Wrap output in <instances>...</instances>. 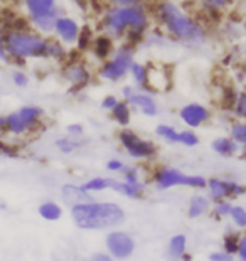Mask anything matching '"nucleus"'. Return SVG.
Listing matches in <instances>:
<instances>
[{"mask_svg": "<svg viewBox=\"0 0 246 261\" xmlns=\"http://www.w3.org/2000/svg\"><path fill=\"white\" fill-rule=\"evenodd\" d=\"M7 135V115H0V138Z\"/></svg>", "mask_w": 246, "mask_h": 261, "instance_id": "nucleus-48", "label": "nucleus"}, {"mask_svg": "<svg viewBox=\"0 0 246 261\" xmlns=\"http://www.w3.org/2000/svg\"><path fill=\"white\" fill-rule=\"evenodd\" d=\"M80 32H81L80 22L68 14H63L56 20L53 36L58 39V41L63 42L66 47L72 49V47H76V42H78V39H80Z\"/></svg>", "mask_w": 246, "mask_h": 261, "instance_id": "nucleus-12", "label": "nucleus"}, {"mask_svg": "<svg viewBox=\"0 0 246 261\" xmlns=\"http://www.w3.org/2000/svg\"><path fill=\"white\" fill-rule=\"evenodd\" d=\"M177 116L186 128L198 130L209 123L212 118V113L206 105L198 103V101H191V103L182 105V107L179 108Z\"/></svg>", "mask_w": 246, "mask_h": 261, "instance_id": "nucleus-11", "label": "nucleus"}, {"mask_svg": "<svg viewBox=\"0 0 246 261\" xmlns=\"http://www.w3.org/2000/svg\"><path fill=\"white\" fill-rule=\"evenodd\" d=\"M121 98H118L116 94H105V96L102 98V101H100V108L103 110V112L110 113L111 110H113L116 105H118Z\"/></svg>", "mask_w": 246, "mask_h": 261, "instance_id": "nucleus-41", "label": "nucleus"}, {"mask_svg": "<svg viewBox=\"0 0 246 261\" xmlns=\"http://www.w3.org/2000/svg\"><path fill=\"white\" fill-rule=\"evenodd\" d=\"M137 90H138V88L133 86V85H123L121 90H120V98L125 99V101H128V99H130L133 94H135Z\"/></svg>", "mask_w": 246, "mask_h": 261, "instance_id": "nucleus-47", "label": "nucleus"}, {"mask_svg": "<svg viewBox=\"0 0 246 261\" xmlns=\"http://www.w3.org/2000/svg\"><path fill=\"white\" fill-rule=\"evenodd\" d=\"M231 0H201V9L206 17H214V15H221Z\"/></svg>", "mask_w": 246, "mask_h": 261, "instance_id": "nucleus-31", "label": "nucleus"}, {"mask_svg": "<svg viewBox=\"0 0 246 261\" xmlns=\"http://www.w3.org/2000/svg\"><path fill=\"white\" fill-rule=\"evenodd\" d=\"M182 261H192V254L191 253H186V254H184V258H182Z\"/></svg>", "mask_w": 246, "mask_h": 261, "instance_id": "nucleus-49", "label": "nucleus"}, {"mask_svg": "<svg viewBox=\"0 0 246 261\" xmlns=\"http://www.w3.org/2000/svg\"><path fill=\"white\" fill-rule=\"evenodd\" d=\"M206 196L211 199V202L219 201H236V199L246 196V186L239 184L238 180L226 179V177H209Z\"/></svg>", "mask_w": 246, "mask_h": 261, "instance_id": "nucleus-10", "label": "nucleus"}, {"mask_svg": "<svg viewBox=\"0 0 246 261\" xmlns=\"http://www.w3.org/2000/svg\"><path fill=\"white\" fill-rule=\"evenodd\" d=\"M116 140H118V145L121 147L123 152L135 162H152L159 155L157 143L150 140V138L142 137L140 133L132 130L130 126L128 128H120Z\"/></svg>", "mask_w": 246, "mask_h": 261, "instance_id": "nucleus-8", "label": "nucleus"}, {"mask_svg": "<svg viewBox=\"0 0 246 261\" xmlns=\"http://www.w3.org/2000/svg\"><path fill=\"white\" fill-rule=\"evenodd\" d=\"M5 39H7V25H5L4 19L0 17V63L12 64L10 63L9 54H7V44H5Z\"/></svg>", "mask_w": 246, "mask_h": 261, "instance_id": "nucleus-36", "label": "nucleus"}, {"mask_svg": "<svg viewBox=\"0 0 246 261\" xmlns=\"http://www.w3.org/2000/svg\"><path fill=\"white\" fill-rule=\"evenodd\" d=\"M10 80H12L14 86L15 88H20V90L27 88V86H29V83H31V77H29V74H27L24 69H15V71H12V76H10Z\"/></svg>", "mask_w": 246, "mask_h": 261, "instance_id": "nucleus-39", "label": "nucleus"}, {"mask_svg": "<svg viewBox=\"0 0 246 261\" xmlns=\"http://www.w3.org/2000/svg\"><path fill=\"white\" fill-rule=\"evenodd\" d=\"M189 251V240L184 232H176L165 244L167 261H182L184 254Z\"/></svg>", "mask_w": 246, "mask_h": 261, "instance_id": "nucleus-19", "label": "nucleus"}, {"mask_svg": "<svg viewBox=\"0 0 246 261\" xmlns=\"http://www.w3.org/2000/svg\"><path fill=\"white\" fill-rule=\"evenodd\" d=\"M179 132L181 130H177L176 126L170 123H159V125H155V128H154L155 137L160 138L162 142L169 143V145H179Z\"/></svg>", "mask_w": 246, "mask_h": 261, "instance_id": "nucleus-28", "label": "nucleus"}, {"mask_svg": "<svg viewBox=\"0 0 246 261\" xmlns=\"http://www.w3.org/2000/svg\"><path fill=\"white\" fill-rule=\"evenodd\" d=\"M115 47H116L115 46V39L110 37L108 34H103V32H100V34L94 36L91 47H89V53L93 54V58L96 59L98 63H103V61L111 58V54H113Z\"/></svg>", "mask_w": 246, "mask_h": 261, "instance_id": "nucleus-18", "label": "nucleus"}, {"mask_svg": "<svg viewBox=\"0 0 246 261\" xmlns=\"http://www.w3.org/2000/svg\"><path fill=\"white\" fill-rule=\"evenodd\" d=\"M135 44H130L127 41L120 42V46L115 47L113 54L110 59L100 63L96 69V77L105 83H111V85H118V83L125 81L130 73L132 64L135 63Z\"/></svg>", "mask_w": 246, "mask_h": 261, "instance_id": "nucleus-6", "label": "nucleus"}, {"mask_svg": "<svg viewBox=\"0 0 246 261\" xmlns=\"http://www.w3.org/2000/svg\"><path fill=\"white\" fill-rule=\"evenodd\" d=\"M69 219L80 231L102 232L121 227L127 221V213L120 202L93 199L69 207Z\"/></svg>", "mask_w": 246, "mask_h": 261, "instance_id": "nucleus-3", "label": "nucleus"}, {"mask_svg": "<svg viewBox=\"0 0 246 261\" xmlns=\"http://www.w3.org/2000/svg\"><path fill=\"white\" fill-rule=\"evenodd\" d=\"M152 12L147 5L116 7L108 5L100 15V32L108 34L115 41L140 44L152 31Z\"/></svg>", "mask_w": 246, "mask_h": 261, "instance_id": "nucleus-2", "label": "nucleus"}, {"mask_svg": "<svg viewBox=\"0 0 246 261\" xmlns=\"http://www.w3.org/2000/svg\"><path fill=\"white\" fill-rule=\"evenodd\" d=\"M159 29L170 39L186 47H201L208 42V27L195 19L174 0H157L150 9Z\"/></svg>", "mask_w": 246, "mask_h": 261, "instance_id": "nucleus-1", "label": "nucleus"}, {"mask_svg": "<svg viewBox=\"0 0 246 261\" xmlns=\"http://www.w3.org/2000/svg\"><path fill=\"white\" fill-rule=\"evenodd\" d=\"M106 5L116 7H133V5H147V0H105Z\"/></svg>", "mask_w": 246, "mask_h": 261, "instance_id": "nucleus-44", "label": "nucleus"}, {"mask_svg": "<svg viewBox=\"0 0 246 261\" xmlns=\"http://www.w3.org/2000/svg\"><path fill=\"white\" fill-rule=\"evenodd\" d=\"M85 145L83 138H75V137H69V135H63V137H58L54 140V147L58 150L59 153L63 155H72L76 152H80Z\"/></svg>", "mask_w": 246, "mask_h": 261, "instance_id": "nucleus-26", "label": "nucleus"}, {"mask_svg": "<svg viewBox=\"0 0 246 261\" xmlns=\"http://www.w3.org/2000/svg\"><path fill=\"white\" fill-rule=\"evenodd\" d=\"M128 77L132 80V85L137 86L138 90H147V81H149V64L135 61L130 68Z\"/></svg>", "mask_w": 246, "mask_h": 261, "instance_id": "nucleus-27", "label": "nucleus"}, {"mask_svg": "<svg viewBox=\"0 0 246 261\" xmlns=\"http://www.w3.org/2000/svg\"><path fill=\"white\" fill-rule=\"evenodd\" d=\"M211 199L206 196V192H194L187 201V207H186V214L189 219H201L204 216H208L211 213Z\"/></svg>", "mask_w": 246, "mask_h": 261, "instance_id": "nucleus-17", "label": "nucleus"}, {"mask_svg": "<svg viewBox=\"0 0 246 261\" xmlns=\"http://www.w3.org/2000/svg\"><path fill=\"white\" fill-rule=\"evenodd\" d=\"M229 137L241 147V150L246 152V121H231V125H229Z\"/></svg>", "mask_w": 246, "mask_h": 261, "instance_id": "nucleus-32", "label": "nucleus"}, {"mask_svg": "<svg viewBox=\"0 0 246 261\" xmlns=\"http://www.w3.org/2000/svg\"><path fill=\"white\" fill-rule=\"evenodd\" d=\"M115 184L113 177L108 175H94V177H88L86 180L81 182L83 189L89 194V196H96V194H102L106 191H111Z\"/></svg>", "mask_w": 246, "mask_h": 261, "instance_id": "nucleus-22", "label": "nucleus"}, {"mask_svg": "<svg viewBox=\"0 0 246 261\" xmlns=\"http://www.w3.org/2000/svg\"><path fill=\"white\" fill-rule=\"evenodd\" d=\"M59 197H61V202H64V205H68V207L93 201V196H89L85 189H83V186L76 184V182H66V184L61 186Z\"/></svg>", "mask_w": 246, "mask_h": 261, "instance_id": "nucleus-15", "label": "nucleus"}, {"mask_svg": "<svg viewBox=\"0 0 246 261\" xmlns=\"http://www.w3.org/2000/svg\"><path fill=\"white\" fill-rule=\"evenodd\" d=\"M20 5L29 22L53 14H64L58 0H22Z\"/></svg>", "mask_w": 246, "mask_h": 261, "instance_id": "nucleus-13", "label": "nucleus"}, {"mask_svg": "<svg viewBox=\"0 0 246 261\" xmlns=\"http://www.w3.org/2000/svg\"><path fill=\"white\" fill-rule=\"evenodd\" d=\"M5 44H7V54L10 58V63L17 66H26L27 61L44 59L47 36L39 34L32 27L10 29L7 31Z\"/></svg>", "mask_w": 246, "mask_h": 261, "instance_id": "nucleus-4", "label": "nucleus"}, {"mask_svg": "<svg viewBox=\"0 0 246 261\" xmlns=\"http://www.w3.org/2000/svg\"><path fill=\"white\" fill-rule=\"evenodd\" d=\"M105 167H106V172H110V174H120V175H121V172L125 170L127 164L123 162L121 159H116V157H113V159L106 160Z\"/></svg>", "mask_w": 246, "mask_h": 261, "instance_id": "nucleus-40", "label": "nucleus"}, {"mask_svg": "<svg viewBox=\"0 0 246 261\" xmlns=\"http://www.w3.org/2000/svg\"><path fill=\"white\" fill-rule=\"evenodd\" d=\"M229 223H231V227H234L239 232L246 231V205L236 202L233 204L231 214H229Z\"/></svg>", "mask_w": 246, "mask_h": 261, "instance_id": "nucleus-29", "label": "nucleus"}, {"mask_svg": "<svg viewBox=\"0 0 246 261\" xmlns=\"http://www.w3.org/2000/svg\"><path fill=\"white\" fill-rule=\"evenodd\" d=\"M150 182L159 192L184 187L194 192H203L208 187V179L201 174H187L174 165H157L150 172Z\"/></svg>", "mask_w": 246, "mask_h": 261, "instance_id": "nucleus-5", "label": "nucleus"}, {"mask_svg": "<svg viewBox=\"0 0 246 261\" xmlns=\"http://www.w3.org/2000/svg\"><path fill=\"white\" fill-rule=\"evenodd\" d=\"M105 251L111 254L116 261H128L137 251V240L130 231L116 227L106 231L105 234Z\"/></svg>", "mask_w": 246, "mask_h": 261, "instance_id": "nucleus-9", "label": "nucleus"}, {"mask_svg": "<svg viewBox=\"0 0 246 261\" xmlns=\"http://www.w3.org/2000/svg\"><path fill=\"white\" fill-rule=\"evenodd\" d=\"M236 261H246V231H243L241 234H239V243H238Z\"/></svg>", "mask_w": 246, "mask_h": 261, "instance_id": "nucleus-45", "label": "nucleus"}, {"mask_svg": "<svg viewBox=\"0 0 246 261\" xmlns=\"http://www.w3.org/2000/svg\"><path fill=\"white\" fill-rule=\"evenodd\" d=\"M132 116H133V110L130 107V103L125 101V99H120L118 105L110 112V118L113 120L120 128H128V126H130Z\"/></svg>", "mask_w": 246, "mask_h": 261, "instance_id": "nucleus-24", "label": "nucleus"}, {"mask_svg": "<svg viewBox=\"0 0 246 261\" xmlns=\"http://www.w3.org/2000/svg\"><path fill=\"white\" fill-rule=\"evenodd\" d=\"M128 103H130L133 113L137 112L143 116H147V118H155L160 110L155 94L150 91H145V90H137L135 94L128 99Z\"/></svg>", "mask_w": 246, "mask_h": 261, "instance_id": "nucleus-14", "label": "nucleus"}, {"mask_svg": "<svg viewBox=\"0 0 246 261\" xmlns=\"http://www.w3.org/2000/svg\"><path fill=\"white\" fill-rule=\"evenodd\" d=\"M37 216L46 223H58V221L63 219L64 207L56 199H44L37 205Z\"/></svg>", "mask_w": 246, "mask_h": 261, "instance_id": "nucleus-20", "label": "nucleus"}, {"mask_svg": "<svg viewBox=\"0 0 246 261\" xmlns=\"http://www.w3.org/2000/svg\"><path fill=\"white\" fill-rule=\"evenodd\" d=\"M94 31L91 25H81V32H80V39H78L76 42V49L80 53H86L89 51V47H91L93 44V39H94Z\"/></svg>", "mask_w": 246, "mask_h": 261, "instance_id": "nucleus-33", "label": "nucleus"}, {"mask_svg": "<svg viewBox=\"0 0 246 261\" xmlns=\"http://www.w3.org/2000/svg\"><path fill=\"white\" fill-rule=\"evenodd\" d=\"M7 135L14 138H26L32 135V132L26 125V121L19 116L17 110L7 115Z\"/></svg>", "mask_w": 246, "mask_h": 261, "instance_id": "nucleus-25", "label": "nucleus"}, {"mask_svg": "<svg viewBox=\"0 0 246 261\" xmlns=\"http://www.w3.org/2000/svg\"><path fill=\"white\" fill-rule=\"evenodd\" d=\"M66 135L75 137V138H83L85 137V125L80 121H72V123L66 125Z\"/></svg>", "mask_w": 246, "mask_h": 261, "instance_id": "nucleus-42", "label": "nucleus"}, {"mask_svg": "<svg viewBox=\"0 0 246 261\" xmlns=\"http://www.w3.org/2000/svg\"><path fill=\"white\" fill-rule=\"evenodd\" d=\"M120 177H121V180H125V182H142L143 180L142 170L138 165H128L127 164V167L121 172Z\"/></svg>", "mask_w": 246, "mask_h": 261, "instance_id": "nucleus-37", "label": "nucleus"}, {"mask_svg": "<svg viewBox=\"0 0 246 261\" xmlns=\"http://www.w3.org/2000/svg\"><path fill=\"white\" fill-rule=\"evenodd\" d=\"M69 54V47H66L63 42L58 41L54 36L47 37V44H46V56L44 59L46 61H53V63H59L63 64L66 58Z\"/></svg>", "mask_w": 246, "mask_h": 261, "instance_id": "nucleus-23", "label": "nucleus"}, {"mask_svg": "<svg viewBox=\"0 0 246 261\" xmlns=\"http://www.w3.org/2000/svg\"><path fill=\"white\" fill-rule=\"evenodd\" d=\"M231 112L238 120L246 121V93H238L236 101H234Z\"/></svg>", "mask_w": 246, "mask_h": 261, "instance_id": "nucleus-38", "label": "nucleus"}, {"mask_svg": "<svg viewBox=\"0 0 246 261\" xmlns=\"http://www.w3.org/2000/svg\"><path fill=\"white\" fill-rule=\"evenodd\" d=\"M199 143H201V138H199L198 133H195V130L184 128V130L179 132V145L187 147V148H194V147H198Z\"/></svg>", "mask_w": 246, "mask_h": 261, "instance_id": "nucleus-35", "label": "nucleus"}, {"mask_svg": "<svg viewBox=\"0 0 246 261\" xmlns=\"http://www.w3.org/2000/svg\"><path fill=\"white\" fill-rule=\"evenodd\" d=\"M211 150L223 159H231V157H236V155L241 152V147H239L229 135H221V137H216L214 140L211 142Z\"/></svg>", "mask_w": 246, "mask_h": 261, "instance_id": "nucleus-21", "label": "nucleus"}, {"mask_svg": "<svg viewBox=\"0 0 246 261\" xmlns=\"http://www.w3.org/2000/svg\"><path fill=\"white\" fill-rule=\"evenodd\" d=\"M96 73L89 68V64L83 59V53L78 49H69L68 58L61 64V80L69 85V93L80 94L83 90L91 85Z\"/></svg>", "mask_w": 246, "mask_h": 261, "instance_id": "nucleus-7", "label": "nucleus"}, {"mask_svg": "<svg viewBox=\"0 0 246 261\" xmlns=\"http://www.w3.org/2000/svg\"><path fill=\"white\" fill-rule=\"evenodd\" d=\"M111 191L120 194L121 197L128 199V201H142L145 194H147V182H125L121 179H115Z\"/></svg>", "mask_w": 246, "mask_h": 261, "instance_id": "nucleus-16", "label": "nucleus"}, {"mask_svg": "<svg viewBox=\"0 0 246 261\" xmlns=\"http://www.w3.org/2000/svg\"><path fill=\"white\" fill-rule=\"evenodd\" d=\"M86 261H116V259L103 249V251H94V253H91L86 258Z\"/></svg>", "mask_w": 246, "mask_h": 261, "instance_id": "nucleus-46", "label": "nucleus"}, {"mask_svg": "<svg viewBox=\"0 0 246 261\" xmlns=\"http://www.w3.org/2000/svg\"><path fill=\"white\" fill-rule=\"evenodd\" d=\"M239 234L241 232L236 231L234 227H228V231L223 234V241H221V249H225L226 253L236 256L238 253V243H239Z\"/></svg>", "mask_w": 246, "mask_h": 261, "instance_id": "nucleus-30", "label": "nucleus"}, {"mask_svg": "<svg viewBox=\"0 0 246 261\" xmlns=\"http://www.w3.org/2000/svg\"><path fill=\"white\" fill-rule=\"evenodd\" d=\"M208 261H236V256L226 253L225 249H214L208 254Z\"/></svg>", "mask_w": 246, "mask_h": 261, "instance_id": "nucleus-43", "label": "nucleus"}, {"mask_svg": "<svg viewBox=\"0 0 246 261\" xmlns=\"http://www.w3.org/2000/svg\"><path fill=\"white\" fill-rule=\"evenodd\" d=\"M233 201H219V202H212L211 205V216L216 221H225L229 219V214H231L233 209Z\"/></svg>", "mask_w": 246, "mask_h": 261, "instance_id": "nucleus-34", "label": "nucleus"}]
</instances>
